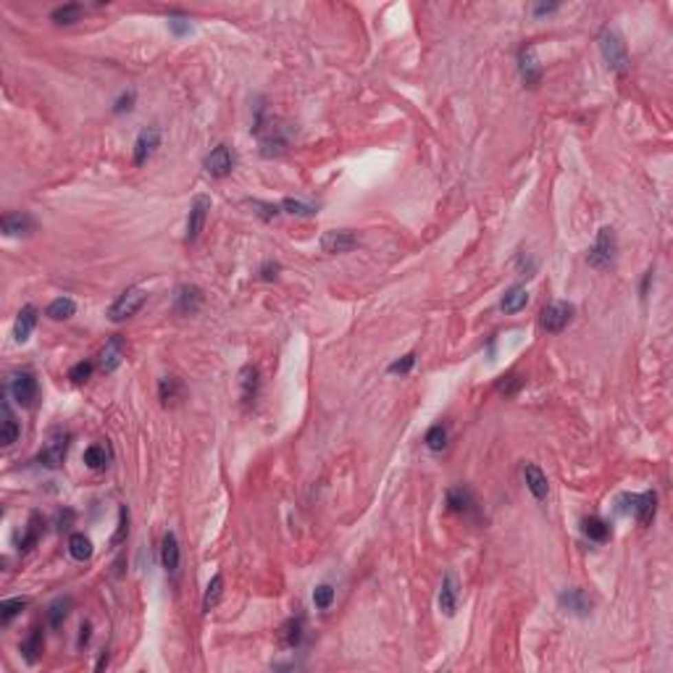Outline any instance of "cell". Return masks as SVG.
<instances>
[{
	"label": "cell",
	"mask_w": 673,
	"mask_h": 673,
	"mask_svg": "<svg viewBox=\"0 0 673 673\" xmlns=\"http://www.w3.org/2000/svg\"><path fill=\"white\" fill-rule=\"evenodd\" d=\"M599 53H602V58L605 63L618 71V74H626L628 71V50H626V43H624V37L618 34L615 30L610 27H605V30L599 32Z\"/></svg>",
	"instance_id": "6da1fadb"
},
{
	"label": "cell",
	"mask_w": 673,
	"mask_h": 673,
	"mask_svg": "<svg viewBox=\"0 0 673 673\" xmlns=\"http://www.w3.org/2000/svg\"><path fill=\"white\" fill-rule=\"evenodd\" d=\"M69 445H71V434H69V429H63V426L50 429L45 445H43L40 455H37V463L45 465V468H58V465L66 461Z\"/></svg>",
	"instance_id": "7a4b0ae2"
},
{
	"label": "cell",
	"mask_w": 673,
	"mask_h": 673,
	"mask_svg": "<svg viewBox=\"0 0 673 673\" xmlns=\"http://www.w3.org/2000/svg\"><path fill=\"white\" fill-rule=\"evenodd\" d=\"M145 300H148V292H145L142 287H129V289H124L119 298L113 300V305H111V311H108V318H111L113 324H121V321L132 318V316L145 305Z\"/></svg>",
	"instance_id": "3957f363"
},
{
	"label": "cell",
	"mask_w": 673,
	"mask_h": 673,
	"mask_svg": "<svg viewBox=\"0 0 673 673\" xmlns=\"http://www.w3.org/2000/svg\"><path fill=\"white\" fill-rule=\"evenodd\" d=\"M615 250H618V245H615V232L610 229V226H605V229H599L597 242H595V247L589 250L586 261H589V266L605 271L615 263Z\"/></svg>",
	"instance_id": "277c9868"
},
{
	"label": "cell",
	"mask_w": 673,
	"mask_h": 673,
	"mask_svg": "<svg viewBox=\"0 0 673 673\" xmlns=\"http://www.w3.org/2000/svg\"><path fill=\"white\" fill-rule=\"evenodd\" d=\"M621 510L631 513L642 526H650L655 518V510H658V494L655 492H644V494H624L621 497Z\"/></svg>",
	"instance_id": "5b68a950"
},
{
	"label": "cell",
	"mask_w": 673,
	"mask_h": 673,
	"mask_svg": "<svg viewBox=\"0 0 673 673\" xmlns=\"http://www.w3.org/2000/svg\"><path fill=\"white\" fill-rule=\"evenodd\" d=\"M8 392L14 395V400L21 408H32V405L37 403V395H40V387H37V379L32 371H16L11 376V384H8Z\"/></svg>",
	"instance_id": "8992f818"
},
{
	"label": "cell",
	"mask_w": 673,
	"mask_h": 673,
	"mask_svg": "<svg viewBox=\"0 0 673 673\" xmlns=\"http://www.w3.org/2000/svg\"><path fill=\"white\" fill-rule=\"evenodd\" d=\"M571 316H573V305L571 302H550L542 316H539V324H542V329L550 331V334H558V331H563L569 327Z\"/></svg>",
	"instance_id": "52a82bcc"
},
{
	"label": "cell",
	"mask_w": 673,
	"mask_h": 673,
	"mask_svg": "<svg viewBox=\"0 0 673 673\" xmlns=\"http://www.w3.org/2000/svg\"><path fill=\"white\" fill-rule=\"evenodd\" d=\"M210 210V197L208 195H195L192 206H190V216H187V242H195L200 237L206 219Z\"/></svg>",
	"instance_id": "ba28073f"
},
{
	"label": "cell",
	"mask_w": 673,
	"mask_h": 673,
	"mask_svg": "<svg viewBox=\"0 0 673 673\" xmlns=\"http://www.w3.org/2000/svg\"><path fill=\"white\" fill-rule=\"evenodd\" d=\"M355 245H358V234L350 232V229H331V232H327V234L321 237V250L329 255L347 253V250H353Z\"/></svg>",
	"instance_id": "9c48e42d"
},
{
	"label": "cell",
	"mask_w": 673,
	"mask_h": 673,
	"mask_svg": "<svg viewBox=\"0 0 673 673\" xmlns=\"http://www.w3.org/2000/svg\"><path fill=\"white\" fill-rule=\"evenodd\" d=\"M232 168H234V155H232V150L226 148V145H219V148L210 150L208 158H206V171H208L213 179L229 177Z\"/></svg>",
	"instance_id": "30bf717a"
},
{
	"label": "cell",
	"mask_w": 673,
	"mask_h": 673,
	"mask_svg": "<svg viewBox=\"0 0 673 673\" xmlns=\"http://www.w3.org/2000/svg\"><path fill=\"white\" fill-rule=\"evenodd\" d=\"M158 145H161V129H158V126L142 129L135 142V166L148 164V158L158 150Z\"/></svg>",
	"instance_id": "8fae6325"
},
{
	"label": "cell",
	"mask_w": 673,
	"mask_h": 673,
	"mask_svg": "<svg viewBox=\"0 0 673 673\" xmlns=\"http://www.w3.org/2000/svg\"><path fill=\"white\" fill-rule=\"evenodd\" d=\"M0 229L5 237H27L37 229V224L30 213H5L0 221Z\"/></svg>",
	"instance_id": "7c38bea8"
},
{
	"label": "cell",
	"mask_w": 673,
	"mask_h": 673,
	"mask_svg": "<svg viewBox=\"0 0 673 673\" xmlns=\"http://www.w3.org/2000/svg\"><path fill=\"white\" fill-rule=\"evenodd\" d=\"M126 355V342H124V337H111L105 347L100 350V368H103L105 374H111V371H116L121 366V360Z\"/></svg>",
	"instance_id": "4fadbf2b"
},
{
	"label": "cell",
	"mask_w": 673,
	"mask_h": 673,
	"mask_svg": "<svg viewBox=\"0 0 673 673\" xmlns=\"http://www.w3.org/2000/svg\"><path fill=\"white\" fill-rule=\"evenodd\" d=\"M203 305V289L195 285H181L177 289V311L181 316H192Z\"/></svg>",
	"instance_id": "5bb4252c"
},
{
	"label": "cell",
	"mask_w": 673,
	"mask_h": 673,
	"mask_svg": "<svg viewBox=\"0 0 673 673\" xmlns=\"http://www.w3.org/2000/svg\"><path fill=\"white\" fill-rule=\"evenodd\" d=\"M560 605H563L569 613L579 615V618H586V615L592 613V599H589V595H586L584 589H566V592L560 595Z\"/></svg>",
	"instance_id": "9a60e30c"
},
{
	"label": "cell",
	"mask_w": 673,
	"mask_h": 673,
	"mask_svg": "<svg viewBox=\"0 0 673 673\" xmlns=\"http://www.w3.org/2000/svg\"><path fill=\"white\" fill-rule=\"evenodd\" d=\"M458 579H455V573L448 571L445 573V579H442V589H439V610L445 615H455L458 610Z\"/></svg>",
	"instance_id": "2e32d148"
},
{
	"label": "cell",
	"mask_w": 673,
	"mask_h": 673,
	"mask_svg": "<svg viewBox=\"0 0 673 673\" xmlns=\"http://www.w3.org/2000/svg\"><path fill=\"white\" fill-rule=\"evenodd\" d=\"M448 508L452 513H461V516H468V513H474L476 510V497L474 492L468 489V487H452L448 492Z\"/></svg>",
	"instance_id": "e0dca14e"
},
{
	"label": "cell",
	"mask_w": 673,
	"mask_h": 673,
	"mask_svg": "<svg viewBox=\"0 0 673 673\" xmlns=\"http://www.w3.org/2000/svg\"><path fill=\"white\" fill-rule=\"evenodd\" d=\"M37 327V308L34 305H24L19 316H16V324H14V340L19 344H24L30 340V334L34 331Z\"/></svg>",
	"instance_id": "ac0fdd59"
},
{
	"label": "cell",
	"mask_w": 673,
	"mask_h": 673,
	"mask_svg": "<svg viewBox=\"0 0 673 673\" xmlns=\"http://www.w3.org/2000/svg\"><path fill=\"white\" fill-rule=\"evenodd\" d=\"M524 479H526V487H529V492L534 494L537 500H547L550 484H547V476L542 474V468H539V465L526 463L524 465Z\"/></svg>",
	"instance_id": "d6986e66"
},
{
	"label": "cell",
	"mask_w": 673,
	"mask_h": 673,
	"mask_svg": "<svg viewBox=\"0 0 673 673\" xmlns=\"http://www.w3.org/2000/svg\"><path fill=\"white\" fill-rule=\"evenodd\" d=\"M161 563H164L166 573H177V569H179V539H177L174 531H168V534L164 537Z\"/></svg>",
	"instance_id": "ffe728a7"
},
{
	"label": "cell",
	"mask_w": 673,
	"mask_h": 673,
	"mask_svg": "<svg viewBox=\"0 0 673 673\" xmlns=\"http://www.w3.org/2000/svg\"><path fill=\"white\" fill-rule=\"evenodd\" d=\"M19 434H21V426H19V421H16L8 400H3V429H0V442H3V448H11L16 439H19Z\"/></svg>",
	"instance_id": "44dd1931"
},
{
	"label": "cell",
	"mask_w": 673,
	"mask_h": 673,
	"mask_svg": "<svg viewBox=\"0 0 673 673\" xmlns=\"http://www.w3.org/2000/svg\"><path fill=\"white\" fill-rule=\"evenodd\" d=\"M43 650H45V639H43V628H32L30 637L21 642V658L27 660L30 665H34L40 655H43Z\"/></svg>",
	"instance_id": "7402d4cb"
},
{
	"label": "cell",
	"mask_w": 673,
	"mask_h": 673,
	"mask_svg": "<svg viewBox=\"0 0 673 673\" xmlns=\"http://www.w3.org/2000/svg\"><path fill=\"white\" fill-rule=\"evenodd\" d=\"M181 395H184L181 379H177V376H164V379H161V384H158V397H161V403L164 405L179 403Z\"/></svg>",
	"instance_id": "603a6c76"
},
{
	"label": "cell",
	"mask_w": 673,
	"mask_h": 673,
	"mask_svg": "<svg viewBox=\"0 0 673 673\" xmlns=\"http://www.w3.org/2000/svg\"><path fill=\"white\" fill-rule=\"evenodd\" d=\"M302 637H305V621H302V615L298 618H289L282 628V644L289 647V650H295L302 644Z\"/></svg>",
	"instance_id": "cb8c5ba5"
},
{
	"label": "cell",
	"mask_w": 673,
	"mask_h": 673,
	"mask_svg": "<svg viewBox=\"0 0 673 673\" xmlns=\"http://www.w3.org/2000/svg\"><path fill=\"white\" fill-rule=\"evenodd\" d=\"M521 74H524L526 85H531V87H537L539 79H542V69H539L537 60H534V47H524L521 50Z\"/></svg>",
	"instance_id": "d4e9b609"
},
{
	"label": "cell",
	"mask_w": 673,
	"mask_h": 673,
	"mask_svg": "<svg viewBox=\"0 0 673 673\" xmlns=\"http://www.w3.org/2000/svg\"><path fill=\"white\" fill-rule=\"evenodd\" d=\"M240 384H242V397H245L247 403H253L255 397H258V387H261V374H258L255 366H245V368H242Z\"/></svg>",
	"instance_id": "484cf974"
},
{
	"label": "cell",
	"mask_w": 673,
	"mask_h": 673,
	"mask_svg": "<svg viewBox=\"0 0 673 673\" xmlns=\"http://www.w3.org/2000/svg\"><path fill=\"white\" fill-rule=\"evenodd\" d=\"M582 531H584V537L592 539V542H608V539H610V526L605 524L602 518H597V516L584 518Z\"/></svg>",
	"instance_id": "4316f807"
},
{
	"label": "cell",
	"mask_w": 673,
	"mask_h": 673,
	"mask_svg": "<svg viewBox=\"0 0 673 673\" xmlns=\"http://www.w3.org/2000/svg\"><path fill=\"white\" fill-rule=\"evenodd\" d=\"M526 302H529V292H526V287H521V285H516V287H510L508 292H505V298H503V311L505 313H518V311H524L526 308Z\"/></svg>",
	"instance_id": "83f0119b"
},
{
	"label": "cell",
	"mask_w": 673,
	"mask_h": 673,
	"mask_svg": "<svg viewBox=\"0 0 673 673\" xmlns=\"http://www.w3.org/2000/svg\"><path fill=\"white\" fill-rule=\"evenodd\" d=\"M40 537H43V518L34 513V516L30 518V524H27L24 537L19 539V550H21V553H30L32 547L40 542Z\"/></svg>",
	"instance_id": "f1b7e54d"
},
{
	"label": "cell",
	"mask_w": 673,
	"mask_h": 673,
	"mask_svg": "<svg viewBox=\"0 0 673 673\" xmlns=\"http://www.w3.org/2000/svg\"><path fill=\"white\" fill-rule=\"evenodd\" d=\"M47 318H53V321H66V318H71L76 313V302L71 298H56L50 305H47Z\"/></svg>",
	"instance_id": "f546056e"
},
{
	"label": "cell",
	"mask_w": 673,
	"mask_h": 673,
	"mask_svg": "<svg viewBox=\"0 0 673 673\" xmlns=\"http://www.w3.org/2000/svg\"><path fill=\"white\" fill-rule=\"evenodd\" d=\"M85 463H87V468H92V471H103V468H108V463H111V452H108V448H103V445H90V448L85 450Z\"/></svg>",
	"instance_id": "4dcf8cb0"
},
{
	"label": "cell",
	"mask_w": 673,
	"mask_h": 673,
	"mask_svg": "<svg viewBox=\"0 0 673 673\" xmlns=\"http://www.w3.org/2000/svg\"><path fill=\"white\" fill-rule=\"evenodd\" d=\"M69 555H71L74 560H79V563L90 560L92 558L90 537H85V534H71V537H69Z\"/></svg>",
	"instance_id": "1f68e13d"
},
{
	"label": "cell",
	"mask_w": 673,
	"mask_h": 673,
	"mask_svg": "<svg viewBox=\"0 0 673 673\" xmlns=\"http://www.w3.org/2000/svg\"><path fill=\"white\" fill-rule=\"evenodd\" d=\"M69 610H71V597H60L56 599L50 608H47V624L53 628H58L66 618H69Z\"/></svg>",
	"instance_id": "d6a6232c"
},
{
	"label": "cell",
	"mask_w": 673,
	"mask_h": 673,
	"mask_svg": "<svg viewBox=\"0 0 673 673\" xmlns=\"http://www.w3.org/2000/svg\"><path fill=\"white\" fill-rule=\"evenodd\" d=\"M221 595H224V579H221V573H216V576L208 582V589H206V597H203V610H213V608L219 605Z\"/></svg>",
	"instance_id": "836d02e7"
},
{
	"label": "cell",
	"mask_w": 673,
	"mask_h": 673,
	"mask_svg": "<svg viewBox=\"0 0 673 673\" xmlns=\"http://www.w3.org/2000/svg\"><path fill=\"white\" fill-rule=\"evenodd\" d=\"M27 605H30V599H27V597L5 599V602L0 605V624H3V626H8V624H11V618L21 613V610H24Z\"/></svg>",
	"instance_id": "e575fe53"
},
{
	"label": "cell",
	"mask_w": 673,
	"mask_h": 673,
	"mask_svg": "<svg viewBox=\"0 0 673 673\" xmlns=\"http://www.w3.org/2000/svg\"><path fill=\"white\" fill-rule=\"evenodd\" d=\"M82 14H85V8L76 5V3H71V5H60V8H56V11L50 14V19H53L56 24H74V21H79V16Z\"/></svg>",
	"instance_id": "d590c367"
},
{
	"label": "cell",
	"mask_w": 673,
	"mask_h": 673,
	"mask_svg": "<svg viewBox=\"0 0 673 673\" xmlns=\"http://www.w3.org/2000/svg\"><path fill=\"white\" fill-rule=\"evenodd\" d=\"M423 442H426V448L434 450V452L445 450V448H448V429H445L442 423H437V426H432V429L426 432Z\"/></svg>",
	"instance_id": "8d00e7d4"
},
{
	"label": "cell",
	"mask_w": 673,
	"mask_h": 673,
	"mask_svg": "<svg viewBox=\"0 0 673 673\" xmlns=\"http://www.w3.org/2000/svg\"><path fill=\"white\" fill-rule=\"evenodd\" d=\"M282 208L292 216H316L318 213V206H311V203H302V200H295V197H287L282 200Z\"/></svg>",
	"instance_id": "74e56055"
},
{
	"label": "cell",
	"mask_w": 673,
	"mask_h": 673,
	"mask_svg": "<svg viewBox=\"0 0 673 673\" xmlns=\"http://www.w3.org/2000/svg\"><path fill=\"white\" fill-rule=\"evenodd\" d=\"M331 602H334V586L331 584H318L313 589V605L318 610H327Z\"/></svg>",
	"instance_id": "f35d334b"
},
{
	"label": "cell",
	"mask_w": 673,
	"mask_h": 673,
	"mask_svg": "<svg viewBox=\"0 0 673 673\" xmlns=\"http://www.w3.org/2000/svg\"><path fill=\"white\" fill-rule=\"evenodd\" d=\"M92 371H95V363H92V360H82V363H76L74 368L69 371V379H71L74 384H85V382L92 376Z\"/></svg>",
	"instance_id": "ab89813d"
},
{
	"label": "cell",
	"mask_w": 673,
	"mask_h": 673,
	"mask_svg": "<svg viewBox=\"0 0 673 673\" xmlns=\"http://www.w3.org/2000/svg\"><path fill=\"white\" fill-rule=\"evenodd\" d=\"M126 534H129V508H126V505H121L119 529H116V537L111 539V544H113V547H116V544H121V542L126 539Z\"/></svg>",
	"instance_id": "60d3db41"
},
{
	"label": "cell",
	"mask_w": 673,
	"mask_h": 673,
	"mask_svg": "<svg viewBox=\"0 0 673 673\" xmlns=\"http://www.w3.org/2000/svg\"><path fill=\"white\" fill-rule=\"evenodd\" d=\"M413 366H416V353H408V355H403L400 360L389 363V374H408Z\"/></svg>",
	"instance_id": "b9f144b4"
},
{
	"label": "cell",
	"mask_w": 673,
	"mask_h": 673,
	"mask_svg": "<svg viewBox=\"0 0 673 673\" xmlns=\"http://www.w3.org/2000/svg\"><path fill=\"white\" fill-rule=\"evenodd\" d=\"M521 389V379L518 376H503L500 382H497V392H503V395H516Z\"/></svg>",
	"instance_id": "7bdbcfd3"
},
{
	"label": "cell",
	"mask_w": 673,
	"mask_h": 673,
	"mask_svg": "<svg viewBox=\"0 0 673 673\" xmlns=\"http://www.w3.org/2000/svg\"><path fill=\"white\" fill-rule=\"evenodd\" d=\"M168 30L181 37V34H190V32H192V24H190V19H181V16H171V19H168Z\"/></svg>",
	"instance_id": "ee69618b"
},
{
	"label": "cell",
	"mask_w": 673,
	"mask_h": 673,
	"mask_svg": "<svg viewBox=\"0 0 673 673\" xmlns=\"http://www.w3.org/2000/svg\"><path fill=\"white\" fill-rule=\"evenodd\" d=\"M132 105H135V90L124 92L116 105H113V113H124V111H132Z\"/></svg>",
	"instance_id": "f6af8a7d"
},
{
	"label": "cell",
	"mask_w": 673,
	"mask_h": 673,
	"mask_svg": "<svg viewBox=\"0 0 673 673\" xmlns=\"http://www.w3.org/2000/svg\"><path fill=\"white\" fill-rule=\"evenodd\" d=\"M253 208H261L258 213H261L263 219H274V216L282 213V206H269V203H253Z\"/></svg>",
	"instance_id": "bcb514c9"
},
{
	"label": "cell",
	"mask_w": 673,
	"mask_h": 673,
	"mask_svg": "<svg viewBox=\"0 0 673 673\" xmlns=\"http://www.w3.org/2000/svg\"><path fill=\"white\" fill-rule=\"evenodd\" d=\"M279 271H282V266H279V263H271V261H269V263L261 269V279H263V282H274V279L279 276Z\"/></svg>",
	"instance_id": "7dc6e473"
},
{
	"label": "cell",
	"mask_w": 673,
	"mask_h": 673,
	"mask_svg": "<svg viewBox=\"0 0 673 673\" xmlns=\"http://www.w3.org/2000/svg\"><path fill=\"white\" fill-rule=\"evenodd\" d=\"M558 11V3H537L534 5V16H547Z\"/></svg>",
	"instance_id": "c3c4849f"
},
{
	"label": "cell",
	"mask_w": 673,
	"mask_h": 673,
	"mask_svg": "<svg viewBox=\"0 0 673 673\" xmlns=\"http://www.w3.org/2000/svg\"><path fill=\"white\" fill-rule=\"evenodd\" d=\"M79 631H82V634H79V647H85V644L90 642V624H82Z\"/></svg>",
	"instance_id": "681fc988"
}]
</instances>
